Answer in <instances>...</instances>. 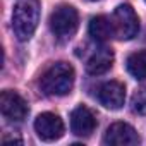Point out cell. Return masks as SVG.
<instances>
[{"label": "cell", "mask_w": 146, "mask_h": 146, "mask_svg": "<svg viewBox=\"0 0 146 146\" xmlns=\"http://www.w3.org/2000/svg\"><path fill=\"white\" fill-rule=\"evenodd\" d=\"M74 67L67 62L53 64L40 79V88L48 96H64L74 86Z\"/></svg>", "instance_id": "obj_1"}, {"label": "cell", "mask_w": 146, "mask_h": 146, "mask_svg": "<svg viewBox=\"0 0 146 146\" xmlns=\"http://www.w3.org/2000/svg\"><path fill=\"white\" fill-rule=\"evenodd\" d=\"M40 21V4L36 0H21L16 4L12 12V29L19 41H28Z\"/></svg>", "instance_id": "obj_2"}, {"label": "cell", "mask_w": 146, "mask_h": 146, "mask_svg": "<svg viewBox=\"0 0 146 146\" xmlns=\"http://www.w3.org/2000/svg\"><path fill=\"white\" fill-rule=\"evenodd\" d=\"M79 26L78 11L72 5H60L50 16V29L57 40H69L76 35Z\"/></svg>", "instance_id": "obj_3"}, {"label": "cell", "mask_w": 146, "mask_h": 146, "mask_svg": "<svg viewBox=\"0 0 146 146\" xmlns=\"http://www.w3.org/2000/svg\"><path fill=\"white\" fill-rule=\"evenodd\" d=\"M110 19L113 26V36L119 40H132L139 31V19L129 4L119 5Z\"/></svg>", "instance_id": "obj_4"}, {"label": "cell", "mask_w": 146, "mask_h": 146, "mask_svg": "<svg viewBox=\"0 0 146 146\" xmlns=\"http://www.w3.org/2000/svg\"><path fill=\"white\" fill-rule=\"evenodd\" d=\"M0 110H2V115L11 122L24 120L29 112L26 100L16 91H9V90L0 95Z\"/></svg>", "instance_id": "obj_5"}, {"label": "cell", "mask_w": 146, "mask_h": 146, "mask_svg": "<svg viewBox=\"0 0 146 146\" xmlns=\"http://www.w3.org/2000/svg\"><path fill=\"white\" fill-rule=\"evenodd\" d=\"M35 131L43 141H55L64 134V122L57 113L45 112L35 120Z\"/></svg>", "instance_id": "obj_6"}, {"label": "cell", "mask_w": 146, "mask_h": 146, "mask_svg": "<svg viewBox=\"0 0 146 146\" xmlns=\"http://www.w3.org/2000/svg\"><path fill=\"white\" fill-rule=\"evenodd\" d=\"M103 143L112 146H134L139 143V134L132 125L125 122H115L107 129Z\"/></svg>", "instance_id": "obj_7"}, {"label": "cell", "mask_w": 146, "mask_h": 146, "mask_svg": "<svg viewBox=\"0 0 146 146\" xmlns=\"http://www.w3.org/2000/svg\"><path fill=\"white\" fill-rule=\"evenodd\" d=\"M98 100L105 108L119 110L122 108L125 102V88L119 81H108L100 86L98 90Z\"/></svg>", "instance_id": "obj_8"}, {"label": "cell", "mask_w": 146, "mask_h": 146, "mask_svg": "<svg viewBox=\"0 0 146 146\" xmlns=\"http://www.w3.org/2000/svg\"><path fill=\"white\" fill-rule=\"evenodd\" d=\"M95 127H96V119H95L93 112L88 107L81 105V107L72 110V113H70V129L76 136L86 137L95 131Z\"/></svg>", "instance_id": "obj_9"}, {"label": "cell", "mask_w": 146, "mask_h": 146, "mask_svg": "<svg viewBox=\"0 0 146 146\" xmlns=\"http://www.w3.org/2000/svg\"><path fill=\"white\" fill-rule=\"evenodd\" d=\"M113 64V52L107 46L98 48L96 52L91 53V57L86 62V70L91 76H102L112 67Z\"/></svg>", "instance_id": "obj_10"}, {"label": "cell", "mask_w": 146, "mask_h": 146, "mask_svg": "<svg viewBox=\"0 0 146 146\" xmlns=\"http://www.w3.org/2000/svg\"><path fill=\"white\" fill-rule=\"evenodd\" d=\"M90 36L95 41H107L112 35H113V26H112V19H108L107 16H96L90 21Z\"/></svg>", "instance_id": "obj_11"}, {"label": "cell", "mask_w": 146, "mask_h": 146, "mask_svg": "<svg viewBox=\"0 0 146 146\" xmlns=\"http://www.w3.org/2000/svg\"><path fill=\"white\" fill-rule=\"evenodd\" d=\"M127 70L131 72V76L143 81L146 79V50L136 52L129 55L127 58Z\"/></svg>", "instance_id": "obj_12"}, {"label": "cell", "mask_w": 146, "mask_h": 146, "mask_svg": "<svg viewBox=\"0 0 146 146\" xmlns=\"http://www.w3.org/2000/svg\"><path fill=\"white\" fill-rule=\"evenodd\" d=\"M131 107H132V112H136L139 115H146V88H139L132 95Z\"/></svg>", "instance_id": "obj_13"}, {"label": "cell", "mask_w": 146, "mask_h": 146, "mask_svg": "<svg viewBox=\"0 0 146 146\" xmlns=\"http://www.w3.org/2000/svg\"><path fill=\"white\" fill-rule=\"evenodd\" d=\"M93 2H95V0H93Z\"/></svg>", "instance_id": "obj_14"}]
</instances>
